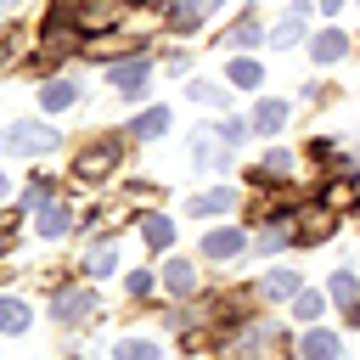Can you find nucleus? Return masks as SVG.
Here are the masks:
<instances>
[{"instance_id":"nucleus-23","label":"nucleus","mask_w":360,"mask_h":360,"mask_svg":"<svg viewBox=\"0 0 360 360\" xmlns=\"http://www.w3.org/2000/svg\"><path fill=\"white\" fill-rule=\"evenodd\" d=\"M112 360H158V343L152 338H118Z\"/></svg>"},{"instance_id":"nucleus-8","label":"nucleus","mask_w":360,"mask_h":360,"mask_svg":"<svg viewBox=\"0 0 360 360\" xmlns=\"http://www.w3.org/2000/svg\"><path fill=\"white\" fill-rule=\"evenodd\" d=\"M298 360H338V338H332L326 326H309V332L298 338Z\"/></svg>"},{"instance_id":"nucleus-13","label":"nucleus","mask_w":360,"mask_h":360,"mask_svg":"<svg viewBox=\"0 0 360 360\" xmlns=\"http://www.w3.org/2000/svg\"><path fill=\"white\" fill-rule=\"evenodd\" d=\"M163 17H169L174 28H197V22L208 17V0H169V6H163Z\"/></svg>"},{"instance_id":"nucleus-25","label":"nucleus","mask_w":360,"mask_h":360,"mask_svg":"<svg viewBox=\"0 0 360 360\" xmlns=\"http://www.w3.org/2000/svg\"><path fill=\"white\" fill-rule=\"evenodd\" d=\"M186 96H191V101H208V107H225V101H231V90H219V84H202V79H197Z\"/></svg>"},{"instance_id":"nucleus-15","label":"nucleus","mask_w":360,"mask_h":360,"mask_svg":"<svg viewBox=\"0 0 360 360\" xmlns=\"http://www.w3.org/2000/svg\"><path fill=\"white\" fill-rule=\"evenodd\" d=\"M84 270H90V281H96V276H112V270H118V242H96V248L84 253Z\"/></svg>"},{"instance_id":"nucleus-9","label":"nucleus","mask_w":360,"mask_h":360,"mask_svg":"<svg viewBox=\"0 0 360 360\" xmlns=\"http://www.w3.org/2000/svg\"><path fill=\"white\" fill-rule=\"evenodd\" d=\"M163 287H169L174 298H191V292H197V270H191V259H169V264H163Z\"/></svg>"},{"instance_id":"nucleus-12","label":"nucleus","mask_w":360,"mask_h":360,"mask_svg":"<svg viewBox=\"0 0 360 360\" xmlns=\"http://www.w3.org/2000/svg\"><path fill=\"white\" fill-rule=\"evenodd\" d=\"M248 124H253V135H276V129L287 124V101H259Z\"/></svg>"},{"instance_id":"nucleus-6","label":"nucleus","mask_w":360,"mask_h":360,"mask_svg":"<svg viewBox=\"0 0 360 360\" xmlns=\"http://www.w3.org/2000/svg\"><path fill=\"white\" fill-rule=\"evenodd\" d=\"M264 39V28H259V11H242L225 34H219V45H231V51H242V45H259Z\"/></svg>"},{"instance_id":"nucleus-27","label":"nucleus","mask_w":360,"mask_h":360,"mask_svg":"<svg viewBox=\"0 0 360 360\" xmlns=\"http://www.w3.org/2000/svg\"><path fill=\"white\" fill-rule=\"evenodd\" d=\"M124 287H129V298H146V292H152V276H146V270H129Z\"/></svg>"},{"instance_id":"nucleus-7","label":"nucleus","mask_w":360,"mask_h":360,"mask_svg":"<svg viewBox=\"0 0 360 360\" xmlns=\"http://www.w3.org/2000/svg\"><path fill=\"white\" fill-rule=\"evenodd\" d=\"M68 225H73V214H68L56 197L34 208V231H39V236H68Z\"/></svg>"},{"instance_id":"nucleus-17","label":"nucleus","mask_w":360,"mask_h":360,"mask_svg":"<svg viewBox=\"0 0 360 360\" xmlns=\"http://www.w3.org/2000/svg\"><path fill=\"white\" fill-rule=\"evenodd\" d=\"M163 129H169V107H146V112L129 124V135H141V141H158Z\"/></svg>"},{"instance_id":"nucleus-4","label":"nucleus","mask_w":360,"mask_h":360,"mask_svg":"<svg viewBox=\"0 0 360 360\" xmlns=\"http://www.w3.org/2000/svg\"><path fill=\"white\" fill-rule=\"evenodd\" d=\"M51 315H56L62 326H73V321L96 315V292H90V287H62V292L51 298Z\"/></svg>"},{"instance_id":"nucleus-2","label":"nucleus","mask_w":360,"mask_h":360,"mask_svg":"<svg viewBox=\"0 0 360 360\" xmlns=\"http://www.w3.org/2000/svg\"><path fill=\"white\" fill-rule=\"evenodd\" d=\"M118 158H124V141H118V135H101V141H90V146H79L73 174L90 186V180H101V174H112V169H118Z\"/></svg>"},{"instance_id":"nucleus-30","label":"nucleus","mask_w":360,"mask_h":360,"mask_svg":"<svg viewBox=\"0 0 360 360\" xmlns=\"http://www.w3.org/2000/svg\"><path fill=\"white\" fill-rule=\"evenodd\" d=\"M11 6H17V0H0V17H6V11H11Z\"/></svg>"},{"instance_id":"nucleus-26","label":"nucleus","mask_w":360,"mask_h":360,"mask_svg":"<svg viewBox=\"0 0 360 360\" xmlns=\"http://www.w3.org/2000/svg\"><path fill=\"white\" fill-rule=\"evenodd\" d=\"M248 129H253V124H242V118H225V124H219L214 135H219L225 146H242V141H248Z\"/></svg>"},{"instance_id":"nucleus-29","label":"nucleus","mask_w":360,"mask_h":360,"mask_svg":"<svg viewBox=\"0 0 360 360\" xmlns=\"http://www.w3.org/2000/svg\"><path fill=\"white\" fill-rule=\"evenodd\" d=\"M6 62H11V51H6V39H0V68H6Z\"/></svg>"},{"instance_id":"nucleus-16","label":"nucleus","mask_w":360,"mask_h":360,"mask_svg":"<svg viewBox=\"0 0 360 360\" xmlns=\"http://www.w3.org/2000/svg\"><path fill=\"white\" fill-rule=\"evenodd\" d=\"M309 51H315V62H338V56L349 51V34H343V28H326V34H315Z\"/></svg>"},{"instance_id":"nucleus-19","label":"nucleus","mask_w":360,"mask_h":360,"mask_svg":"<svg viewBox=\"0 0 360 360\" xmlns=\"http://www.w3.org/2000/svg\"><path fill=\"white\" fill-rule=\"evenodd\" d=\"M259 292H264V298H298L304 287H298V276H292V270H270V276L259 281Z\"/></svg>"},{"instance_id":"nucleus-28","label":"nucleus","mask_w":360,"mask_h":360,"mask_svg":"<svg viewBox=\"0 0 360 360\" xmlns=\"http://www.w3.org/2000/svg\"><path fill=\"white\" fill-rule=\"evenodd\" d=\"M6 197H11V174L0 169V202H6Z\"/></svg>"},{"instance_id":"nucleus-10","label":"nucleus","mask_w":360,"mask_h":360,"mask_svg":"<svg viewBox=\"0 0 360 360\" xmlns=\"http://www.w3.org/2000/svg\"><path fill=\"white\" fill-rule=\"evenodd\" d=\"M231 208H236V191H225V186H214V191H202V197L186 202V214H197V219L202 214H231Z\"/></svg>"},{"instance_id":"nucleus-14","label":"nucleus","mask_w":360,"mask_h":360,"mask_svg":"<svg viewBox=\"0 0 360 360\" xmlns=\"http://www.w3.org/2000/svg\"><path fill=\"white\" fill-rule=\"evenodd\" d=\"M79 101V90L68 84V79H51V84H39V107L45 112H62V107H73Z\"/></svg>"},{"instance_id":"nucleus-11","label":"nucleus","mask_w":360,"mask_h":360,"mask_svg":"<svg viewBox=\"0 0 360 360\" xmlns=\"http://www.w3.org/2000/svg\"><path fill=\"white\" fill-rule=\"evenodd\" d=\"M242 248H248V236H242V231H231V225L202 236V253H208V259H231V253H242Z\"/></svg>"},{"instance_id":"nucleus-1","label":"nucleus","mask_w":360,"mask_h":360,"mask_svg":"<svg viewBox=\"0 0 360 360\" xmlns=\"http://www.w3.org/2000/svg\"><path fill=\"white\" fill-rule=\"evenodd\" d=\"M62 135L45 124V118H17V124H6V135H0V152L6 158H39V152H51Z\"/></svg>"},{"instance_id":"nucleus-18","label":"nucleus","mask_w":360,"mask_h":360,"mask_svg":"<svg viewBox=\"0 0 360 360\" xmlns=\"http://www.w3.org/2000/svg\"><path fill=\"white\" fill-rule=\"evenodd\" d=\"M135 225H141V236H146V248H169V242H174V225H169L163 214H141Z\"/></svg>"},{"instance_id":"nucleus-21","label":"nucleus","mask_w":360,"mask_h":360,"mask_svg":"<svg viewBox=\"0 0 360 360\" xmlns=\"http://www.w3.org/2000/svg\"><path fill=\"white\" fill-rule=\"evenodd\" d=\"M0 332H28V304L22 298H0Z\"/></svg>"},{"instance_id":"nucleus-3","label":"nucleus","mask_w":360,"mask_h":360,"mask_svg":"<svg viewBox=\"0 0 360 360\" xmlns=\"http://www.w3.org/2000/svg\"><path fill=\"white\" fill-rule=\"evenodd\" d=\"M146 79H152V62H146V56H129V62H112V68H107V84H112L118 96H129V101L146 90Z\"/></svg>"},{"instance_id":"nucleus-20","label":"nucleus","mask_w":360,"mask_h":360,"mask_svg":"<svg viewBox=\"0 0 360 360\" xmlns=\"http://www.w3.org/2000/svg\"><path fill=\"white\" fill-rule=\"evenodd\" d=\"M326 304H332V298H326V292H309V287H304V292H298V298H292V315H298V321H309V326H315V321H321V315H326Z\"/></svg>"},{"instance_id":"nucleus-22","label":"nucleus","mask_w":360,"mask_h":360,"mask_svg":"<svg viewBox=\"0 0 360 360\" xmlns=\"http://www.w3.org/2000/svg\"><path fill=\"white\" fill-rule=\"evenodd\" d=\"M225 79H231V84H242V90H253V84H259V79H264V68H259V62H253V56H236V62H231V68H225Z\"/></svg>"},{"instance_id":"nucleus-24","label":"nucleus","mask_w":360,"mask_h":360,"mask_svg":"<svg viewBox=\"0 0 360 360\" xmlns=\"http://www.w3.org/2000/svg\"><path fill=\"white\" fill-rule=\"evenodd\" d=\"M51 197H56V180H51V174H34V180H28V191H22V202H28V208H39V202H51Z\"/></svg>"},{"instance_id":"nucleus-5","label":"nucleus","mask_w":360,"mask_h":360,"mask_svg":"<svg viewBox=\"0 0 360 360\" xmlns=\"http://www.w3.org/2000/svg\"><path fill=\"white\" fill-rule=\"evenodd\" d=\"M326 298L343 304V321H349V326H360V276H354V270H332Z\"/></svg>"}]
</instances>
